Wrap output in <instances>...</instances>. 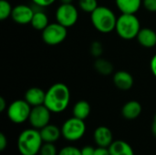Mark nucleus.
<instances>
[{
    "label": "nucleus",
    "mask_w": 156,
    "mask_h": 155,
    "mask_svg": "<svg viewBox=\"0 0 156 155\" xmlns=\"http://www.w3.org/2000/svg\"><path fill=\"white\" fill-rule=\"evenodd\" d=\"M70 101V91L69 87L58 82L50 86L46 91L44 105L52 113L63 112L69 106Z\"/></svg>",
    "instance_id": "obj_1"
},
{
    "label": "nucleus",
    "mask_w": 156,
    "mask_h": 155,
    "mask_svg": "<svg viewBox=\"0 0 156 155\" xmlns=\"http://www.w3.org/2000/svg\"><path fill=\"white\" fill-rule=\"evenodd\" d=\"M39 130L26 129L17 138V150L21 155H37L43 144Z\"/></svg>",
    "instance_id": "obj_2"
},
{
    "label": "nucleus",
    "mask_w": 156,
    "mask_h": 155,
    "mask_svg": "<svg viewBox=\"0 0 156 155\" xmlns=\"http://www.w3.org/2000/svg\"><path fill=\"white\" fill-rule=\"evenodd\" d=\"M117 16L109 7L99 5L91 14L90 21L96 30L102 34H109L115 30Z\"/></svg>",
    "instance_id": "obj_3"
},
{
    "label": "nucleus",
    "mask_w": 156,
    "mask_h": 155,
    "mask_svg": "<svg viewBox=\"0 0 156 155\" xmlns=\"http://www.w3.org/2000/svg\"><path fill=\"white\" fill-rule=\"evenodd\" d=\"M141 28L140 20L135 14H122L117 18L115 31L124 40L136 38Z\"/></svg>",
    "instance_id": "obj_4"
},
{
    "label": "nucleus",
    "mask_w": 156,
    "mask_h": 155,
    "mask_svg": "<svg viewBox=\"0 0 156 155\" xmlns=\"http://www.w3.org/2000/svg\"><path fill=\"white\" fill-rule=\"evenodd\" d=\"M62 137L69 142L80 140L86 132V124L83 120L71 117L64 122L61 126Z\"/></svg>",
    "instance_id": "obj_5"
},
{
    "label": "nucleus",
    "mask_w": 156,
    "mask_h": 155,
    "mask_svg": "<svg viewBox=\"0 0 156 155\" xmlns=\"http://www.w3.org/2000/svg\"><path fill=\"white\" fill-rule=\"evenodd\" d=\"M32 107L26 100H16L7 107V117L15 124H21L28 121Z\"/></svg>",
    "instance_id": "obj_6"
},
{
    "label": "nucleus",
    "mask_w": 156,
    "mask_h": 155,
    "mask_svg": "<svg viewBox=\"0 0 156 155\" xmlns=\"http://www.w3.org/2000/svg\"><path fill=\"white\" fill-rule=\"evenodd\" d=\"M68 36V28L58 22L49 23L42 31V40L48 46H57L61 44Z\"/></svg>",
    "instance_id": "obj_7"
},
{
    "label": "nucleus",
    "mask_w": 156,
    "mask_h": 155,
    "mask_svg": "<svg viewBox=\"0 0 156 155\" xmlns=\"http://www.w3.org/2000/svg\"><path fill=\"white\" fill-rule=\"evenodd\" d=\"M55 17L58 23L69 28L77 23L79 11L73 4H60L56 10Z\"/></svg>",
    "instance_id": "obj_8"
},
{
    "label": "nucleus",
    "mask_w": 156,
    "mask_h": 155,
    "mask_svg": "<svg viewBox=\"0 0 156 155\" xmlns=\"http://www.w3.org/2000/svg\"><path fill=\"white\" fill-rule=\"evenodd\" d=\"M51 113L52 112L44 104L32 107L28 119L31 127L37 130H41L42 128L49 124Z\"/></svg>",
    "instance_id": "obj_9"
},
{
    "label": "nucleus",
    "mask_w": 156,
    "mask_h": 155,
    "mask_svg": "<svg viewBox=\"0 0 156 155\" xmlns=\"http://www.w3.org/2000/svg\"><path fill=\"white\" fill-rule=\"evenodd\" d=\"M34 13L35 10H33L32 7L27 5L20 4L13 7L11 18L18 25H27L30 24Z\"/></svg>",
    "instance_id": "obj_10"
},
{
    "label": "nucleus",
    "mask_w": 156,
    "mask_h": 155,
    "mask_svg": "<svg viewBox=\"0 0 156 155\" xmlns=\"http://www.w3.org/2000/svg\"><path fill=\"white\" fill-rule=\"evenodd\" d=\"M93 139L98 146L108 148L113 142V135L110 128L99 126L93 132Z\"/></svg>",
    "instance_id": "obj_11"
},
{
    "label": "nucleus",
    "mask_w": 156,
    "mask_h": 155,
    "mask_svg": "<svg viewBox=\"0 0 156 155\" xmlns=\"http://www.w3.org/2000/svg\"><path fill=\"white\" fill-rule=\"evenodd\" d=\"M113 83L121 90H129L133 88L134 79L133 75L125 70H119L113 74Z\"/></svg>",
    "instance_id": "obj_12"
},
{
    "label": "nucleus",
    "mask_w": 156,
    "mask_h": 155,
    "mask_svg": "<svg viewBox=\"0 0 156 155\" xmlns=\"http://www.w3.org/2000/svg\"><path fill=\"white\" fill-rule=\"evenodd\" d=\"M45 97L46 91L38 87H32L25 93V100L31 107L43 105L45 102Z\"/></svg>",
    "instance_id": "obj_13"
},
{
    "label": "nucleus",
    "mask_w": 156,
    "mask_h": 155,
    "mask_svg": "<svg viewBox=\"0 0 156 155\" xmlns=\"http://www.w3.org/2000/svg\"><path fill=\"white\" fill-rule=\"evenodd\" d=\"M136 39L142 47L152 48L156 46V32L150 27L141 28Z\"/></svg>",
    "instance_id": "obj_14"
},
{
    "label": "nucleus",
    "mask_w": 156,
    "mask_h": 155,
    "mask_svg": "<svg viewBox=\"0 0 156 155\" xmlns=\"http://www.w3.org/2000/svg\"><path fill=\"white\" fill-rule=\"evenodd\" d=\"M143 111L141 103L137 100L127 101L122 108V115L126 120H135L137 119Z\"/></svg>",
    "instance_id": "obj_15"
},
{
    "label": "nucleus",
    "mask_w": 156,
    "mask_h": 155,
    "mask_svg": "<svg viewBox=\"0 0 156 155\" xmlns=\"http://www.w3.org/2000/svg\"><path fill=\"white\" fill-rule=\"evenodd\" d=\"M122 14H136L143 5V0H115Z\"/></svg>",
    "instance_id": "obj_16"
},
{
    "label": "nucleus",
    "mask_w": 156,
    "mask_h": 155,
    "mask_svg": "<svg viewBox=\"0 0 156 155\" xmlns=\"http://www.w3.org/2000/svg\"><path fill=\"white\" fill-rule=\"evenodd\" d=\"M39 132L44 143H54L60 138V136H62L61 129L54 124H48L47 126L39 130Z\"/></svg>",
    "instance_id": "obj_17"
},
{
    "label": "nucleus",
    "mask_w": 156,
    "mask_h": 155,
    "mask_svg": "<svg viewBox=\"0 0 156 155\" xmlns=\"http://www.w3.org/2000/svg\"><path fill=\"white\" fill-rule=\"evenodd\" d=\"M108 148L111 155H134L133 147L122 140L113 141Z\"/></svg>",
    "instance_id": "obj_18"
},
{
    "label": "nucleus",
    "mask_w": 156,
    "mask_h": 155,
    "mask_svg": "<svg viewBox=\"0 0 156 155\" xmlns=\"http://www.w3.org/2000/svg\"><path fill=\"white\" fill-rule=\"evenodd\" d=\"M32 27L36 30L43 31L49 24L48 15L42 10H37L34 13L32 20L30 22Z\"/></svg>",
    "instance_id": "obj_19"
},
{
    "label": "nucleus",
    "mask_w": 156,
    "mask_h": 155,
    "mask_svg": "<svg viewBox=\"0 0 156 155\" xmlns=\"http://www.w3.org/2000/svg\"><path fill=\"white\" fill-rule=\"evenodd\" d=\"M90 105L86 100H79L75 103L72 109V114L74 117L85 121L90 114Z\"/></svg>",
    "instance_id": "obj_20"
},
{
    "label": "nucleus",
    "mask_w": 156,
    "mask_h": 155,
    "mask_svg": "<svg viewBox=\"0 0 156 155\" xmlns=\"http://www.w3.org/2000/svg\"><path fill=\"white\" fill-rule=\"evenodd\" d=\"M93 66H94L95 70L102 76H109V75L112 74L113 69H114L112 63L111 61H109L108 59L103 58L101 57L96 58Z\"/></svg>",
    "instance_id": "obj_21"
},
{
    "label": "nucleus",
    "mask_w": 156,
    "mask_h": 155,
    "mask_svg": "<svg viewBox=\"0 0 156 155\" xmlns=\"http://www.w3.org/2000/svg\"><path fill=\"white\" fill-rule=\"evenodd\" d=\"M79 6L83 12L91 14L99 6V4L98 0H79Z\"/></svg>",
    "instance_id": "obj_22"
},
{
    "label": "nucleus",
    "mask_w": 156,
    "mask_h": 155,
    "mask_svg": "<svg viewBox=\"0 0 156 155\" xmlns=\"http://www.w3.org/2000/svg\"><path fill=\"white\" fill-rule=\"evenodd\" d=\"M13 6L7 0L0 1V19L5 20L8 17H11Z\"/></svg>",
    "instance_id": "obj_23"
},
{
    "label": "nucleus",
    "mask_w": 156,
    "mask_h": 155,
    "mask_svg": "<svg viewBox=\"0 0 156 155\" xmlns=\"http://www.w3.org/2000/svg\"><path fill=\"white\" fill-rule=\"evenodd\" d=\"M90 52L91 54V56H93L94 58H101L102 53H103V45L101 42L95 40L93 42H91L90 47Z\"/></svg>",
    "instance_id": "obj_24"
},
{
    "label": "nucleus",
    "mask_w": 156,
    "mask_h": 155,
    "mask_svg": "<svg viewBox=\"0 0 156 155\" xmlns=\"http://www.w3.org/2000/svg\"><path fill=\"white\" fill-rule=\"evenodd\" d=\"M56 146L51 143H44L40 148L39 155H58Z\"/></svg>",
    "instance_id": "obj_25"
},
{
    "label": "nucleus",
    "mask_w": 156,
    "mask_h": 155,
    "mask_svg": "<svg viewBox=\"0 0 156 155\" xmlns=\"http://www.w3.org/2000/svg\"><path fill=\"white\" fill-rule=\"evenodd\" d=\"M58 155H81V151L75 146H65L59 150Z\"/></svg>",
    "instance_id": "obj_26"
},
{
    "label": "nucleus",
    "mask_w": 156,
    "mask_h": 155,
    "mask_svg": "<svg viewBox=\"0 0 156 155\" xmlns=\"http://www.w3.org/2000/svg\"><path fill=\"white\" fill-rule=\"evenodd\" d=\"M143 5L149 12H156V0H143Z\"/></svg>",
    "instance_id": "obj_27"
},
{
    "label": "nucleus",
    "mask_w": 156,
    "mask_h": 155,
    "mask_svg": "<svg viewBox=\"0 0 156 155\" xmlns=\"http://www.w3.org/2000/svg\"><path fill=\"white\" fill-rule=\"evenodd\" d=\"M37 6L44 8V7H48L51 5H53L57 0H31Z\"/></svg>",
    "instance_id": "obj_28"
},
{
    "label": "nucleus",
    "mask_w": 156,
    "mask_h": 155,
    "mask_svg": "<svg viewBox=\"0 0 156 155\" xmlns=\"http://www.w3.org/2000/svg\"><path fill=\"white\" fill-rule=\"evenodd\" d=\"M6 147H7V138L3 132H1L0 133V151L1 152L5 151Z\"/></svg>",
    "instance_id": "obj_29"
},
{
    "label": "nucleus",
    "mask_w": 156,
    "mask_h": 155,
    "mask_svg": "<svg viewBox=\"0 0 156 155\" xmlns=\"http://www.w3.org/2000/svg\"><path fill=\"white\" fill-rule=\"evenodd\" d=\"M94 155H111V154H110L109 148H107V147H101V146H98L97 148H95V153H94Z\"/></svg>",
    "instance_id": "obj_30"
},
{
    "label": "nucleus",
    "mask_w": 156,
    "mask_h": 155,
    "mask_svg": "<svg viewBox=\"0 0 156 155\" xmlns=\"http://www.w3.org/2000/svg\"><path fill=\"white\" fill-rule=\"evenodd\" d=\"M81 155H94L95 148L92 146H84L81 150Z\"/></svg>",
    "instance_id": "obj_31"
},
{
    "label": "nucleus",
    "mask_w": 156,
    "mask_h": 155,
    "mask_svg": "<svg viewBox=\"0 0 156 155\" xmlns=\"http://www.w3.org/2000/svg\"><path fill=\"white\" fill-rule=\"evenodd\" d=\"M150 69L152 73L154 74V76L156 78V54L153 56V58H151L150 61Z\"/></svg>",
    "instance_id": "obj_32"
},
{
    "label": "nucleus",
    "mask_w": 156,
    "mask_h": 155,
    "mask_svg": "<svg viewBox=\"0 0 156 155\" xmlns=\"http://www.w3.org/2000/svg\"><path fill=\"white\" fill-rule=\"evenodd\" d=\"M5 109H7L6 101L3 97H0V111L3 112Z\"/></svg>",
    "instance_id": "obj_33"
},
{
    "label": "nucleus",
    "mask_w": 156,
    "mask_h": 155,
    "mask_svg": "<svg viewBox=\"0 0 156 155\" xmlns=\"http://www.w3.org/2000/svg\"><path fill=\"white\" fill-rule=\"evenodd\" d=\"M152 132H153L154 136L156 138V117H154V122L152 124Z\"/></svg>",
    "instance_id": "obj_34"
},
{
    "label": "nucleus",
    "mask_w": 156,
    "mask_h": 155,
    "mask_svg": "<svg viewBox=\"0 0 156 155\" xmlns=\"http://www.w3.org/2000/svg\"><path fill=\"white\" fill-rule=\"evenodd\" d=\"M61 4H72L73 0H59Z\"/></svg>",
    "instance_id": "obj_35"
},
{
    "label": "nucleus",
    "mask_w": 156,
    "mask_h": 155,
    "mask_svg": "<svg viewBox=\"0 0 156 155\" xmlns=\"http://www.w3.org/2000/svg\"><path fill=\"white\" fill-rule=\"evenodd\" d=\"M155 117H156V115H155Z\"/></svg>",
    "instance_id": "obj_36"
}]
</instances>
